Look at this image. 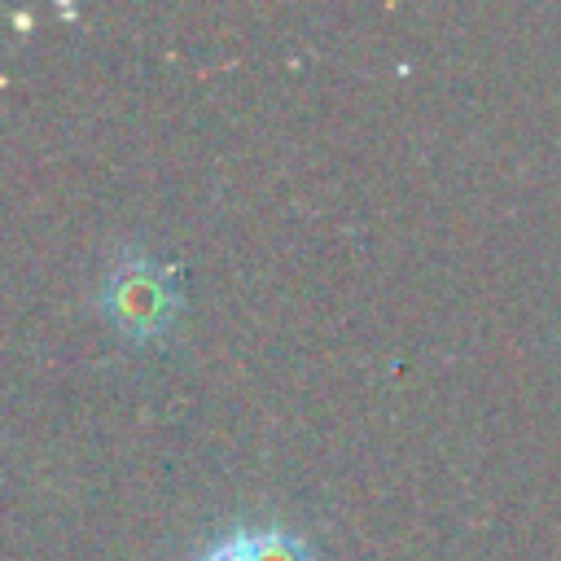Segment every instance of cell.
<instances>
[{
    "mask_svg": "<svg viewBox=\"0 0 561 561\" xmlns=\"http://www.w3.org/2000/svg\"><path fill=\"white\" fill-rule=\"evenodd\" d=\"M193 561H320L311 543L285 526H232Z\"/></svg>",
    "mask_w": 561,
    "mask_h": 561,
    "instance_id": "cell-2",
    "label": "cell"
},
{
    "mask_svg": "<svg viewBox=\"0 0 561 561\" xmlns=\"http://www.w3.org/2000/svg\"><path fill=\"white\" fill-rule=\"evenodd\" d=\"M101 311L118 333L136 342L162 337L180 316V280L167 263L140 250H123L101 280Z\"/></svg>",
    "mask_w": 561,
    "mask_h": 561,
    "instance_id": "cell-1",
    "label": "cell"
}]
</instances>
